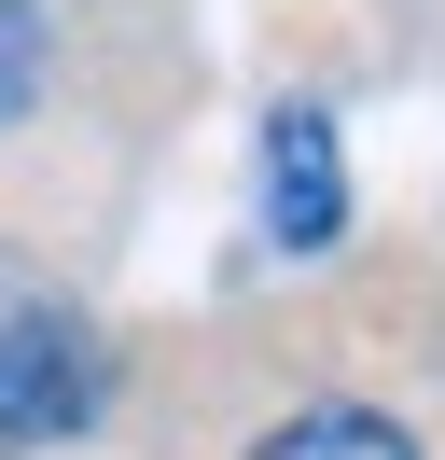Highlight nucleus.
I'll return each mask as SVG.
<instances>
[{"instance_id":"f257e3e1","label":"nucleus","mask_w":445,"mask_h":460,"mask_svg":"<svg viewBox=\"0 0 445 460\" xmlns=\"http://www.w3.org/2000/svg\"><path fill=\"white\" fill-rule=\"evenodd\" d=\"M111 404V349L70 293H0V447H70Z\"/></svg>"},{"instance_id":"f03ea898","label":"nucleus","mask_w":445,"mask_h":460,"mask_svg":"<svg viewBox=\"0 0 445 460\" xmlns=\"http://www.w3.org/2000/svg\"><path fill=\"white\" fill-rule=\"evenodd\" d=\"M265 237L278 252H334L348 237V154H334L320 98H278L265 112Z\"/></svg>"},{"instance_id":"7ed1b4c3","label":"nucleus","mask_w":445,"mask_h":460,"mask_svg":"<svg viewBox=\"0 0 445 460\" xmlns=\"http://www.w3.org/2000/svg\"><path fill=\"white\" fill-rule=\"evenodd\" d=\"M250 460H417V432L376 419V404H292V419H278Z\"/></svg>"},{"instance_id":"20e7f679","label":"nucleus","mask_w":445,"mask_h":460,"mask_svg":"<svg viewBox=\"0 0 445 460\" xmlns=\"http://www.w3.org/2000/svg\"><path fill=\"white\" fill-rule=\"evenodd\" d=\"M42 98V0H0V126Z\"/></svg>"}]
</instances>
